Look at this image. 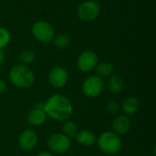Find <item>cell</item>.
<instances>
[{
	"label": "cell",
	"instance_id": "obj_9",
	"mask_svg": "<svg viewBox=\"0 0 156 156\" xmlns=\"http://www.w3.org/2000/svg\"><path fill=\"white\" fill-rule=\"evenodd\" d=\"M48 80L51 87L55 89H62L69 81V73L65 68L55 66L49 70Z\"/></svg>",
	"mask_w": 156,
	"mask_h": 156
},
{
	"label": "cell",
	"instance_id": "obj_20",
	"mask_svg": "<svg viewBox=\"0 0 156 156\" xmlns=\"http://www.w3.org/2000/svg\"><path fill=\"white\" fill-rule=\"evenodd\" d=\"M11 41V34L5 27H0V49H4Z\"/></svg>",
	"mask_w": 156,
	"mask_h": 156
},
{
	"label": "cell",
	"instance_id": "obj_15",
	"mask_svg": "<svg viewBox=\"0 0 156 156\" xmlns=\"http://www.w3.org/2000/svg\"><path fill=\"white\" fill-rule=\"evenodd\" d=\"M125 86L124 80L122 76L117 74H112L111 77H109L107 87L111 93L112 94H119L121 93Z\"/></svg>",
	"mask_w": 156,
	"mask_h": 156
},
{
	"label": "cell",
	"instance_id": "obj_24",
	"mask_svg": "<svg viewBox=\"0 0 156 156\" xmlns=\"http://www.w3.org/2000/svg\"><path fill=\"white\" fill-rule=\"evenodd\" d=\"M36 156H53V154H52V153L48 152V151H41L39 153H37Z\"/></svg>",
	"mask_w": 156,
	"mask_h": 156
},
{
	"label": "cell",
	"instance_id": "obj_2",
	"mask_svg": "<svg viewBox=\"0 0 156 156\" xmlns=\"http://www.w3.org/2000/svg\"><path fill=\"white\" fill-rule=\"evenodd\" d=\"M11 84L18 89H29L35 83L36 77L33 70L26 65H14L8 72Z\"/></svg>",
	"mask_w": 156,
	"mask_h": 156
},
{
	"label": "cell",
	"instance_id": "obj_8",
	"mask_svg": "<svg viewBox=\"0 0 156 156\" xmlns=\"http://www.w3.org/2000/svg\"><path fill=\"white\" fill-rule=\"evenodd\" d=\"M98 63V55L92 50H85L81 52L77 58V67L79 70L83 73H89L94 70Z\"/></svg>",
	"mask_w": 156,
	"mask_h": 156
},
{
	"label": "cell",
	"instance_id": "obj_10",
	"mask_svg": "<svg viewBox=\"0 0 156 156\" xmlns=\"http://www.w3.org/2000/svg\"><path fill=\"white\" fill-rule=\"evenodd\" d=\"M38 136L37 133L32 129L24 130L18 136L17 143L18 146L22 151L30 152L32 151L37 144Z\"/></svg>",
	"mask_w": 156,
	"mask_h": 156
},
{
	"label": "cell",
	"instance_id": "obj_22",
	"mask_svg": "<svg viewBox=\"0 0 156 156\" xmlns=\"http://www.w3.org/2000/svg\"><path fill=\"white\" fill-rule=\"evenodd\" d=\"M7 90V85H6V82L3 80L0 79V94H3Z\"/></svg>",
	"mask_w": 156,
	"mask_h": 156
},
{
	"label": "cell",
	"instance_id": "obj_7",
	"mask_svg": "<svg viewBox=\"0 0 156 156\" xmlns=\"http://www.w3.org/2000/svg\"><path fill=\"white\" fill-rule=\"evenodd\" d=\"M101 13V6L94 0H87L79 5L77 8L78 17L84 22L94 21Z\"/></svg>",
	"mask_w": 156,
	"mask_h": 156
},
{
	"label": "cell",
	"instance_id": "obj_1",
	"mask_svg": "<svg viewBox=\"0 0 156 156\" xmlns=\"http://www.w3.org/2000/svg\"><path fill=\"white\" fill-rule=\"evenodd\" d=\"M44 112L48 118L56 122H65L69 120L73 114V104L65 95L56 93L49 96L43 102Z\"/></svg>",
	"mask_w": 156,
	"mask_h": 156
},
{
	"label": "cell",
	"instance_id": "obj_4",
	"mask_svg": "<svg viewBox=\"0 0 156 156\" xmlns=\"http://www.w3.org/2000/svg\"><path fill=\"white\" fill-rule=\"evenodd\" d=\"M31 32L33 37L40 43L48 44L52 42L55 37V30L53 26L44 20H39L32 25Z\"/></svg>",
	"mask_w": 156,
	"mask_h": 156
},
{
	"label": "cell",
	"instance_id": "obj_12",
	"mask_svg": "<svg viewBox=\"0 0 156 156\" xmlns=\"http://www.w3.org/2000/svg\"><path fill=\"white\" fill-rule=\"evenodd\" d=\"M132 127V122L128 116L124 114H118L112 120V132L118 134L119 136H122L127 134Z\"/></svg>",
	"mask_w": 156,
	"mask_h": 156
},
{
	"label": "cell",
	"instance_id": "obj_21",
	"mask_svg": "<svg viewBox=\"0 0 156 156\" xmlns=\"http://www.w3.org/2000/svg\"><path fill=\"white\" fill-rule=\"evenodd\" d=\"M105 109H106V112L109 114H111V115H118V113L121 111V105L117 101H111L106 104Z\"/></svg>",
	"mask_w": 156,
	"mask_h": 156
},
{
	"label": "cell",
	"instance_id": "obj_13",
	"mask_svg": "<svg viewBox=\"0 0 156 156\" xmlns=\"http://www.w3.org/2000/svg\"><path fill=\"white\" fill-rule=\"evenodd\" d=\"M140 106H141V103L138 98L134 96H128L122 101L121 104V110L124 115L132 116V115L136 114L139 112Z\"/></svg>",
	"mask_w": 156,
	"mask_h": 156
},
{
	"label": "cell",
	"instance_id": "obj_11",
	"mask_svg": "<svg viewBox=\"0 0 156 156\" xmlns=\"http://www.w3.org/2000/svg\"><path fill=\"white\" fill-rule=\"evenodd\" d=\"M47 115L44 112L43 102L36 104L27 115V122L31 126H41L47 122Z\"/></svg>",
	"mask_w": 156,
	"mask_h": 156
},
{
	"label": "cell",
	"instance_id": "obj_5",
	"mask_svg": "<svg viewBox=\"0 0 156 156\" xmlns=\"http://www.w3.org/2000/svg\"><path fill=\"white\" fill-rule=\"evenodd\" d=\"M71 139L62 133H56L51 134L47 140V145L50 153L61 154L67 153L71 147Z\"/></svg>",
	"mask_w": 156,
	"mask_h": 156
},
{
	"label": "cell",
	"instance_id": "obj_14",
	"mask_svg": "<svg viewBox=\"0 0 156 156\" xmlns=\"http://www.w3.org/2000/svg\"><path fill=\"white\" fill-rule=\"evenodd\" d=\"M77 143L81 145V146H85V147H90L92 146L93 144H96V140L97 137L95 135L94 133H92L91 131L89 130H81L79 131L75 136Z\"/></svg>",
	"mask_w": 156,
	"mask_h": 156
},
{
	"label": "cell",
	"instance_id": "obj_19",
	"mask_svg": "<svg viewBox=\"0 0 156 156\" xmlns=\"http://www.w3.org/2000/svg\"><path fill=\"white\" fill-rule=\"evenodd\" d=\"M36 58V54L31 49H24L19 54V61L20 64L28 66L29 64L33 63Z\"/></svg>",
	"mask_w": 156,
	"mask_h": 156
},
{
	"label": "cell",
	"instance_id": "obj_6",
	"mask_svg": "<svg viewBox=\"0 0 156 156\" xmlns=\"http://www.w3.org/2000/svg\"><path fill=\"white\" fill-rule=\"evenodd\" d=\"M104 90V81L103 80L95 75L88 76L82 82L81 90L83 94L90 99H95L99 97Z\"/></svg>",
	"mask_w": 156,
	"mask_h": 156
},
{
	"label": "cell",
	"instance_id": "obj_18",
	"mask_svg": "<svg viewBox=\"0 0 156 156\" xmlns=\"http://www.w3.org/2000/svg\"><path fill=\"white\" fill-rule=\"evenodd\" d=\"M52 42L56 48L64 49V48H67L70 45V38L66 34H59V35L54 37Z\"/></svg>",
	"mask_w": 156,
	"mask_h": 156
},
{
	"label": "cell",
	"instance_id": "obj_17",
	"mask_svg": "<svg viewBox=\"0 0 156 156\" xmlns=\"http://www.w3.org/2000/svg\"><path fill=\"white\" fill-rule=\"evenodd\" d=\"M79 132L78 130V125L76 124L75 122L69 120H67L64 122L63 126H62V133L68 136L69 138H74Z\"/></svg>",
	"mask_w": 156,
	"mask_h": 156
},
{
	"label": "cell",
	"instance_id": "obj_16",
	"mask_svg": "<svg viewBox=\"0 0 156 156\" xmlns=\"http://www.w3.org/2000/svg\"><path fill=\"white\" fill-rule=\"evenodd\" d=\"M94 70L96 71V75L101 77V79L109 78V77H111L113 74L114 67H113V65L111 62L103 61V62L98 63V65L96 66Z\"/></svg>",
	"mask_w": 156,
	"mask_h": 156
},
{
	"label": "cell",
	"instance_id": "obj_23",
	"mask_svg": "<svg viewBox=\"0 0 156 156\" xmlns=\"http://www.w3.org/2000/svg\"><path fill=\"white\" fill-rule=\"evenodd\" d=\"M5 54L3 49H0V66L5 62Z\"/></svg>",
	"mask_w": 156,
	"mask_h": 156
},
{
	"label": "cell",
	"instance_id": "obj_3",
	"mask_svg": "<svg viewBox=\"0 0 156 156\" xmlns=\"http://www.w3.org/2000/svg\"><path fill=\"white\" fill-rule=\"evenodd\" d=\"M96 144L102 153L109 155L118 154L122 147L121 136L112 131H107L101 133L96 140Z\"/></svg>",
	"mask_w": 156,
	"mask_h": 156
}]
</instances>
